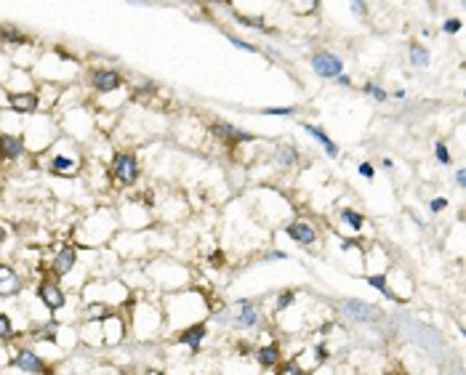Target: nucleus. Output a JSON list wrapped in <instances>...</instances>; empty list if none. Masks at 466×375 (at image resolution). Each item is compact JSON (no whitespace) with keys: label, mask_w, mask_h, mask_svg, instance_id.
Returning a JSON list of instances; mask_svg holds the SVG:
<instances>
[{"label":"nucleus","mask_w":466,"mask_h":375,"mask_svg":"<svg viewBox=\"0 0 466 375\" xmlns=\"http://www.w3.org/2000/svg\"><path fill=\"white\" fill-rule=\"evenodd\" d=\"M35 72L40 75V83H54L59 88L72 86L80 75V59L64 54V51H54V54H40L35 62Z\"/></svg>","instance_id":"obj_2"},{"label":"nucleus","mask_w":466,"mask_h":375,"mask_svg":"<svg viewBox=\"0 0 466 375\" xmlns=\"http://www.w3.org/2000/svg\"><path fill=\"white\" fill-rule=\"evenodd\" d=\"M118 309H112L110 304H101V301H83V311H80V320L83 322H104L110 320Z\"/></svg>","instance_id":"obj_21"},{"label":"nucleus","mask_w":466,"mask_h":375,"mask_svg":"<svg viewBox=\"0 0 466 375\" xmlns=\"http://www.w3.org/2000/svg\"><path fill=\"white\" fill-rule=\"evenodd\" d=\"M461 30H464V22H461V19H445L443 22V33L445 35H458L461 33Z\"/></svg>","instance_id":"obj_36"},{"label":"nucleus","mask_w":466,"mask_h":375,"mask_svg":"<svg viewBox=\"0 0 466 375\" xmlns=\"http://www.w3.org/2000/svg\"><path fill=\"white\" fill-rule=\"evenodd\" d=\"M299 146H293V144H278L275 146V163L283 168H290V166H299Z\"/></svg>","instance_id":"obj_24"},{"label":"nucleus","mask_w":466,"mask_h":375,"mask_svg":"<svg viewBox=\"0 0 466 375\" xmlns=\"http://www.w3.org/2000/svg\"><path fill=\"white\" fill-rule=\"evenodd\" d=\"M301 128H304V133H309L312 139H314V144H317V146H322V149H325V155L331 157V160H336V157L341 155V149H339V144L333 142L331 136H328V133L322 131L320 125H312V122H301Z\"/></svg>","instance_id":"obj_19"},{"label":"nucleus","mask_w":466,"mask_h":375,"mask_svg":"<svg viewBox=\"0 0 466 375\" xmlns=\"http://www.w3.org/2000/svg\"><path fill=\"white\" fill-rule=\"evenodd\" d=\"M448 205H450V202H448V197H434L432 202H429V210H432V213H443Z\"/></svg>","instance_id":"obj_39"},{"label":"nucleus","mask_w":466,"mask_h":375,"mask_svg":"<svg viewBox=\"0 0 466 375\" xmlns=\"http://www.w3.org/2000/svg\"><path fill=\"white\" fill-rule=\"evenodd\" d=\"M78 338L86 346H101V322H83Z\"/></svg>","instance_id":"obj_26"},{"label":"nucleus","mask_w":466,"mask_h":375,"mask_svg":"<svg viewBox=\"0 0 466 375\" xmlns=\"http://www.w3.org/2000/svg\"><path fill=\"white\" fill-rule=\"evenodd\" d=\"M434 157H437V163L445 168L453 166V155H450V149L445 146V142H437L434 144Z\"/></svg>","instance_id":"obj_31"},{"label":"nucleus","mask_w":466,"mask_h":375,"mask_svg":"<svg viewBox=\"0 0 466 375\" xmlns=\"http://www.w3.org/2000/svg\"><path fill=\"white\" fill-rule=\"evenodd\" d=\"M110 178L115 181V187L131 189L139 178H142V166L139 157L128 152V149H118L110 157Z\"/></svg>","instance_id":"obj_4"},{"label":"nucleus","mask_w":466,"mask_h":375,"mask_svg":"<svg viewBox=\"0 0 466 375\" xmlns=\"http://www.w3.org/2000/svg\"><path fill=\"white\" fill-rule=\"evenodd\" d=\"M19 333L13 328V320L8 311H0V343H11Z\"/></svg>","instance_id":"obj_28"},{"label":"nucleus","mask_w":466,"mask_h":375,"mask_svg":"<svg viewBox=\"0 0 466 375\" xmlns=\"http://www.w3.org/2000/svg\"><path fill=\"white\" fill-rule=\"evenodd\" d=\"M285 258H288L285 250H269V253L264 255V261H285Z\"/></svg>","instance_id":"obj_42"},{"label":"nucleus","mask_w":466,"mask_h":375,"mask_svg":"<svg viewBox=\"0 0 466 375\" xmlns=\"http://www.w3.org/2000/svg\"><path fill=\"white\" fill-rule=\"evenodd\" d=\"M59 330H62V325L51 317V320H45V322H38L33 330H30V338H33L35 343H56Z\"/></svg>","instance_id":"obj_22"},{"label":"nucleus","mask_w":466,"mask_h":375,"mask_svg":"<svg viewBox=\"0 0 466 375\" xmlns=\"http://www.w3.org/2000/svg\"><path fill=\"white\" fill-rule=\"evenodd\" d=\"M83 146L78 142H72V139H67L62 136L59 142L45 152L43 163H45V171L48 173H54L59 178H75L80 173V168H83Z\"/></svg>","instance_id":"obj_3"},{"label":"nucleus","mask_w":466,"mask_h":375,"mask_svg":"<svg viewBox=\"0 0 466 375\" xmlns=\"http://www.w3.org/2000/svg\"><path fill=\"white\" fill-rule=\"evenodd\" d=\"M299 112V107H266V110H261V115H266V117H293Z\"/></svg>","instance_id":"obj_33"},{"label":"nucleus","mask_w":466,"mask_h":375,"mask_svg":"<svg viewBox=\"0 0 466 375\" xmlns=\"http://www.w3.org/2000/svg\"><path fill=\"white\" fill-rule=\"evenodd\" d=\"M312 354H314V362L322 364V362H328V357H331V349H328L325 343H317V346L312 349Z\"/></svg>","instance_id":"obj_37"},{"label":"nucleus","mask_w":466,"mask_h":375,"mask_svg":"<svg viewBox=\"0 0 466 375\" xmlns=\"http://www.w3.org/2000/svg\"><path fill=\"white\" fill-rule=\"evenodd\" d=\"M24 155H27V146H24L22 136L19 133L0 131V160L3 163H16Z\"/></svg>","instance_id":"obj_18"},{"label":"nucleus","mask_w":466,"mask_h":375,"mask_svg":"<svg viewBox=\"0 0 466 375\" xmlns=\"http://www.w3.org/2000/svg\"><path fill=\"white\" fill-rule=\"evenodd\" d=\"M336 83H339V86H344V88H349V86H352V78H349V75H339V78H336Z\"/></svg>","instance_id":"obj_44"},{"label":"nucleus","mask_w":466,"mask_h":375,"mask_svg":"<svg viewBox=\"0 0 466 375\" xmlns=\"http://www.w3.org/2000/svg\"><path fill=\"white\" fill-rule=\"evenodd\" d=\"M339 309H341L344 317L355 322H378L384 317V311L378 309L376 304H368V301H360V298H344L339 304Z\"/></svg>","instance_id":"obj_12"},{"label":"nucleus","mask_w":466,"mask_h":375,"mask_svg":"<svg viewBox=\"0 0 466 375\" xmlns=\"http://www.w3.org/2000/svg\"><path fill=\"white\" fill-rule=\"evenodd\" d=\"M205 338H208V325H205V322H192V325H187V328H181V330L176 333L174 341L181 343V346H187L192 354H200V346H203Z\"/></svg>","instance_id":"obj_17"},{"label":"nucleus","mask_w":466,"mask_h":375,"mask_svg":"<svg viewBox=\"0 0 466 375\" xmlns=\"http://www.w3.org/2000/svg\"><path fill=\"white\" fill-rule=\"evenodd\" d=\"M455 187L466 189V171L464 168H458V171H455Z\"/></svg>","instance_id":"obj_43"},{"label":"nucleus","mask_w":466,"mask_h":375,"mask_svg":"<svg viewBox=\"0 0 466 375\" xmlns=\"http://www.w3.org/2000/svg\"><path fill=\"white\" fill-rule=\"evenodd\" d=\"M309 64L320 80H336L339 75H344V59L331 54V51H317V54H312Z\"/></svg>","instance_id":"obj_10"},{"label":"nucleus","mask_w":466,"mask_h":375,"mask_svg":"<svg viewBox=\"0 0 466 375\" xmlns=\"http://www.w3.org/2000/svg\"><path fill=\"white\" fill-rule=\"evenodd\" d=\"M24 290V277L19 275V269L8 261H0V301L22 296Z\"/></svg>","instance_id":"obj_14"},{"label":"nucleus","mask_w":466,"mask_h":375,"mask_svg":"<svg viewBox=\"0 0 466 375\" xmlns=\"http://www.w3.org/2000/svg\"><path fill=\"white\" fill-rule=\"evenodd\" d=\"M229 314H232V320H229L232 330H256L261 325V309H258L256 298H237Z\"/></svg>","instance_id":"obj_8"},{"label":"nucleus","mask_w":466,"mask_h":375,"mask_svg":"<svg viewBox=\"0 0 466 375\" xmlns=\"http://www.w3.org/2000/svg\"><path fill=\"white\" fill-rule=\"evenodd\" d=\"M78 261H80L78 245L64 243V245H59V248H56L54 258H51V264H48V272H51L54 279H64V277H69L72 272H75Z\"/></svg>","instance_id":"obj_9"},{"label":"nucleus","mask_w":466,"mask_h":375,"mask_svg":"<svg viewBox=\"0 0 466 375\" xmlns=\"http://www.w3.org/2000/svg\"><path fill=\"white\" fill-rule=\"evenodd\" d=\"M392 99L402 101V99H405V91H402V88H397V91H394V93H392Z\"/></svg>","instance_id":"obj_48"},{"label":"nucleus","mask_w":466,"mask_h":375,"mask_svg":"<svg viewBox=\"0 0 466 375\" xmlns=\"http://www.w3.org/2000/svg\"><path fill=\"white\" fill-rule=\"evenodd\" d=\"M278 375H304V367L299 359H288V362L278 364Z\"/></svg>","instance_id":"obj_34"},{"label":"nucleus","mask_w":466,"mask_h":375,"mask_svg":"<svg viewBox=\"0 0 466 375\" xmlns=\"http://www.w3.org/2000/svg\"><path fill=\"white\" fill-rule=\"evenodd\" d=\"M357 173L363 178H368V181H373V178H376V168L370 166V163H360V166H357Z\"/></svg>","instance_id":"obj_38"},{"label":"nucleus","mask_w":466,"mask_h":375,"mask_svg":"<svg viewBox=\"0 0 466 375\" xmlns=\"http://www.w3.org/2000/svg\"><path fill=\"white\" fill-rule=\"evenodd\" d=\"M234 22L243 24V27H254V30H261V33H266V19L261 16V13H256V16H245V13H232Z\"/></svg>","instance_id":"obj_30"},{"label":"nucleus","mask_w":466,"mask_h":375,"mask_svg":"<svg viewBox=\"0 0 466 375\" xmlns=\"http://www.w3.org/2000/svg\"><path fill=\"white\" fill-rule=\"evenodd\" d=\"M256 362L261 364L264 370H272V367H278L283 362V346L278 341H269L264 346H258L256 349Z\"/></svg>","instance_id":"obj_20"},{"label":"nucleus","mask_w":466,"mask_h":375,"mask_svg":"<svg viewBox=\"0 0 466 375\" xmlns=\"http://www.w3.org/2000/svg\"><path fill=\"white\" fill-rule=\"evenodd\" d=\"M363 93H368L370 99H376V101H387L389 99V91L381 88L378 83H365V86H363Z\"/></svg>","instance_id":"obj_32"},{"label":"nucleus","mask_w":466,"mask_h":375,"mask_svg":"<svg viewBox=\"0 0 466 375\" xmlns=\"http://www.w3.org/2000/svg\"><path fill=\"white\" fill-rule=\"evenodd\" d=\"M339 221L344 224L349 232H355V234L365 229V216H363V213H357L355 208H341L339 210Z\"/></svg>","instance_id":"obj_25"},{"label":"nucleus","mask_w":466,"mask_h":375,"mask_svg":"<svg viewBox=\"0 0 466 375\" xmlns=\"http://www.w3.org/2000/svg\"><path fill=\"white\" fill-rule=\"evenodd\" d=\"M349 8H352V11H355L357 16H365V13H368V3H360V0H352V3H349Z\"/></svg>","instance_id":"obj_41"},{"label":"nucleus","mask_w":466,"mask_h":375,"mask_svg":"<svg viewBox=\"0 0 466 375\" xmlns=\"http://www.w3.org/2000/svg\"><path fill=\"white\" fill-rule=\"evenodd\" d=\"M6 362H11V357H6V346L0 343V367H3Z\"/></svg>","instance_id":"obj_47"},{"label":"nucleus","mask_w":466,"mask_h":375,"mask_svg":"<svg viewBox=\"0 0 466 375\" xmlns=\"http://www.w3.org/2000/svg\"><path fill=\"white\" fill-rule=\"evenodd\" d=\"M3 101L8 112L19 115V117H33L40 112V99H38V91H22V93H3Z\"/></svg>","instance_id":"obj_13"},{"label":"nucleus","mask_w":466,"mask_h":375,"mask_svg":"<svg viewBox=\"0 0 466 375\" xmlns=\"http://www.w3.org/2000/svg\"><path fill=\"white\" fill-rule=\"evenodd\" d=\"M0 91H3V78H0Z\"/></svg>","instance_id":"obj_50"},{"label":"nucleus","mask_w":466,"mask_h":375,"mask_svg":"<svg viewBox=\"0 0 466 375\" xmlns=\"http://www.w3.org/2000/svg\"><path fill=\"white\" fill-rule=\"evenodd\" d=\"M333 328H336V325H333V322H322L320 328H317V333H320V335H328V333H331Z\"/></svg>","instance_id":"obj_45"},{"label":"nucleus","mask_w":466,"mask_h":375,"mask_svg":"<svg viewBox=\"0 0 466 375\" xmlns=\"http://www.w3.org/2000/svg\"><path fill=\"white\" fill-rule=\"evenodd\" d=\"M83 80L96 96H110V93H118L125 86V78H123L120 69L115 67H91L83 72Z\"/></svg>","instance_id":"obj_5"},{"label":"nucleus","mask_w":466,"mask_h":375,"mask_svg":"<svg viewBox=\"0 0 466 375\" xmlns=\"http://www.w3.org/2000/svg\"><path fill=\"white\" fill-rule=\"evenodd\" d=\"M125 338H128V320H125V314L118 309L110 320L101 322V346L115 349V346L125 343Z\"/></svg>","instance_id":"obj_11"},{"label":"nucleus","mask_w":466,"mask_h":375,"mask_svg":"<svg viewBox=\"0 0 466 375\" xmlns=\"http://www.w3.org/2000/svg\"><path fill=\"white\" fill-rule=\"evenodd\" d=\"M6 240H8V229H6V224L0 221V245L6 243Z\"/></svg>","instance_id":"obj_46"},{"label":"nucleus","mask_w":466,"mask_h":375,"mask_svg":"<svg viewBox=\"0 0 466 375\" xmlns=\"http://www.w3.org/2000/svg\"><path fill=\"white\" fill-rule=\"evenodd\" d=\"M408 62L416 69H426L429 67V48L421 43H411L408 45Z\"/></svg>","instance_id":"obj_27"},{"label":"nucleus","mask_w":466,"mask_h":375,"mask_svg":"<svg viewBox=\"0 0 466 375\" xmlns=\"http://www.w3.org/2000/svg\"><path fill=\"white\" fill-rule=\"evenodd\" d=\"M283 232L288 234L290 240L296 245H301V248H312V245H317V240H320V232H317V226L314 224H309V221H288L285 226H283Z\"/></svg>","instance_id":"obj_16"},{"label":"nucleus","mask_w":466,"mask_h":375,"mask_svg":"<svg viewBox=\"0 0 466 375\" xmlns=\"http://www.w3.org/2000/svg\"><path fill=\"white\" fill-rule=\"evenodd\" d=\"M211 136L216 139V142L222 144H229V146H237V144H254L256 136L254 133L243 131V128H237V125H232V122H213L211 125Z\"/></svg>","instance_id":"obj_15"},{"label":"nucleus","mask_w":466,"mask_h":375,"mask_svg":"<svg viewBox=\"0 0 466 375\" xmlns=\"http://www.w3.org/2000/svg\"><path fill=\"white\" fill-rule=\"evenodd\" d=\"M35 301H38L40 306H45L51 317H56V314L67 306L69 293H67L64 285H59V279L43 277V279H38V285H35Z\"/></svg>","instance_id":"obj_6"},{"label":"nucleus","mask_w":466,"mask_h":375,"mask_svg":"<svg viewBox=\"0 0 466 375\" xmlns=\"http://www.w3.org/2000/svg\"><path fill=\"white\" fill-rule=\"evenodd\" d=\"M365 282L373 287L376 293H381V296L387 298V301H394V304H405V298L397 296V293L392 290V285H389V279H387V275H384V272H378V275H368Z\"/></svg>","instance_id":"obj_23"},{"label":"nucleus","mask_w":466,"mask_h":375,"mask_svg":"<svg viewBox=\"0 0 466 375\" xmlns=\"http://www.w3.org/2000/svg\"><path fill=\"white\" fill-rule=\"evenodd\" d=\"M381 163H384V168H387V171H392V168H394V160H392V157H384Z\"/></svg>","instance_id":"obj_49"},{"label":"nucleus","mask_w":466,"mask_h":375,"mask_svg":"<svg viewBox=\"0 0 466 375\" xmlns=\"http://www.w3.org/2000/svg\"><path fill=\"white\" fill-rule=\"evenodd\" d=\"M296 301H299V293H296V290H283V293L275 298V306H272V311H275V314H283V311H288Z\"/></svg>","instance_id":"obj_29"},{"label":"nucleus","mask_w":466,"mask_h":375,"mask_svg":"<svg viewBox=\"0 0 466 375\" xmlns=\"http://www.w3.org/2000/svg\"><path fill=\"white\" fill-rule=\"evenodd\" d=\"M339 248H341V250H355V248L363 250V245L357 243V240H352V237H341V240H339Z\"/></svg>","instance_id":"obj_40"},{"label":"nucleus","mask_w":466,"mask_h":375,"mask_svg":"<svg viewBox=\"0 0 466 375\" xmlns=\"http://www.w3.org/2000/svg\"><path fill=\"white\" fill-rule=\"evenodd\" d=\"M224 35H227V40H229L234 48H240V51H248V54H258V48H256L254 43H245L243 38H234L232 33H224Z\"/></svg>","instance_id":"obj_35"},{"label":"nucleus","mask_w":466,"mask_h":375,"mask_svg":"<svg viewBox=\"0 0 466 375\" xmlns=\"http://www.w3.org/2000/svg\"><path fill=\"white\" fill-rule=\"evenodd\" d=\"M59 139H62L59 120H54V115H48V112H43V115L38 112L30 120L22 122V142L27 146V155H43Z\"/></svg>","instance_id":"obj_1"},{"label":"nucleus","mask_w":466,"mask_h":375,"mask_svg":"<svg viewBox=\"0 0 466 375\" xmlns=\"http://www.w3.org/2000/svg\"><path fill=\"white\" fill-rule=\"evenodd\" d=\"M11 367L22 370L24 375H54L51 364L45 362L40 354L35 352L33 346H13L11 352Z\"/></svg>","instance_id":"obj_7"}]
</instances>
